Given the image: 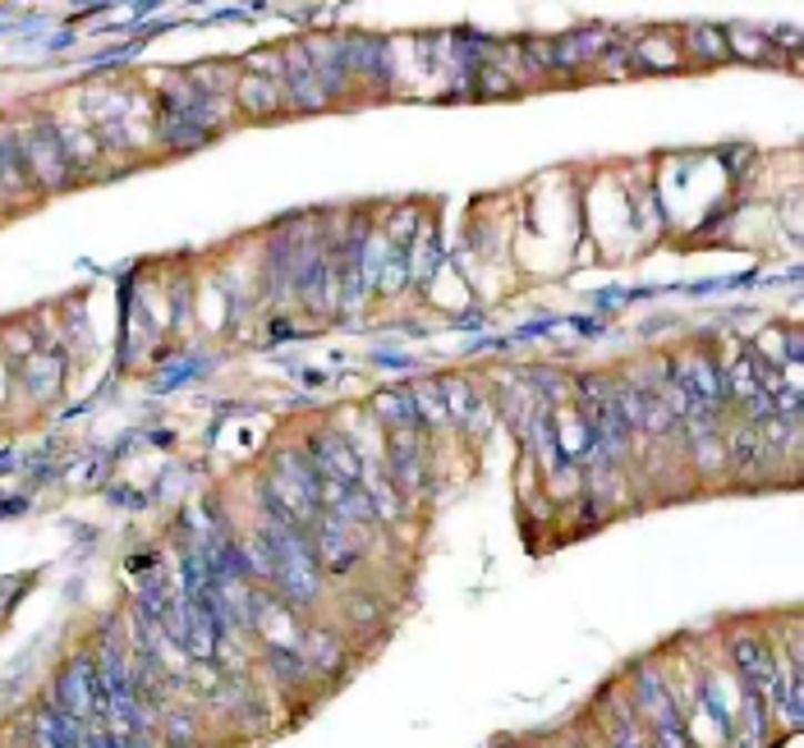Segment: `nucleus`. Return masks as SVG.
<instances>
[{
	"instance_id": "nucleus-10",
	"label": "nucleus",
	"mask_w": 804,
	"mask_h": 748,
	"mask_svg": "<svg viewBox=\"0 0 804 748\" xmlns=\"http://www.w3.org/2000/svg\"><path fill=\"white\" fill-rule=\"evenodd\" d=\"M410 395H414L419 423H446V418H451V414H446V395H442V386L419 382V386H410Z\"/></svg>"
},
{
	"instance_id": "nucleus-6",
	"label": "nucleus",
	"mask_w": 804,
	"mask_h": 748,
	"mask_svg": "<svg viewBox=\"0 0 804 748\" xmlns=\"http://www.w3.org/2000/svg\"><path fill=\"white\" fill-rule=\"evenodd\" d=\"M285 70H290V97L299 101V107H309V111L326 107V88L318 83V74H313V64H309L304 51H290V55H285Z\"/></svg>"
},
{
	"instance_id": "nucleus-13",
	"label": "nucleus",
	"mask_w": 804,
	"mask_h": 748,
	"mask_svg": "<svg viewBox=\"0 0 804 748\" xmlns=\"http://www.w3.org/2000/svg\"><path fill=\"white\" fill-rule=\"evenodd\" d=\"M313 653H318V661H322V666H331V661H336V648H331V643H326V634H313Z\"/></svg>"
},
{
	"instance_id": "nucleus-4",
	"label": "nucleus",
	"mask_w": 804,
	"mask_h": 748,
	"mask_svg": "<svg viewBox=\"0 0 804 748\" xmlns=\"http://www.w3.org/2000/svg\"><path fill=\"white\" fill-rule=\"evenodd\" d=\"M731 657H735V666H741V675L750 679L754 694H777L782 675H777V661H773V648H767V643H758V638H735V643H731Z\"/></svg>"
},
{
	"instance_id": "nucleus-2",
	"label": "nucleus",
	"mask_w": 804,
	"mask_h": 748,
	"mask_svg": "<svg viewBox=\"0 0 804 748\" xmlns=\"http://www.w3.org/2000/svg\"><path fill=\"white\" fill-rule=\"evenodd\" d=\"M309 542H313L318 565H331L336 574L354 569V565H359V556H363V542H359L354 524H345L341 515H322V524H318V533H313Z\"/></svg>"
},
{
	"instance_id": "nucleus-12",
	"label": "nucleus",
	"mask_w": 804,
	"mask_h": 748,
	"mask_svg": "<svg viewBox=\"0 0 804 748\" xmlns=\"http://www.w3.org/2000/svg\"><path fill=\"white\" fill-rule=\"evenodd\" d=\"M244 107L249 111H272L277 107L272 83H267V79H244Z\"/></svg>"
},
{
	"instance_id": "nucleus-11",
	"label": "nucleus",
	"mask_w": 804,
	"mask_h": 748,
	"mask_svg": "<svg viewBox=\"0 0 804 748\" xmlns=\"http://www.w3.org/2000/svg\"><path fill=\"white\" fill-rule=\"evenodd\" d=\"M442 395H446V414H451V418H464V423H479V414H483V404L474 400V391H469L464 382H442Z\"/></svg>"
},
{
	"instance_id": "nucleus-1",
	"label": "nucleus",
	"mask_w": 804,
	"mask_h": 748,
	"mask_svg": "<svg viewBox=\"0 0 804 748\" xmlns=\"http://www.w3.org/2000/svg\"><path fill=\"white\" fill-rule=\"evenodd\" d=\"M262 537H267V547H272V584H281V593L290 602H313L322 588V569H318L313 542L304 537V528L272 524Z\"/></svg>"
},
{
	"instance_id": "nucleus-9",
	"label": "nucleus",
	"mask_w": 804,
	"mask_h": 748,
	"mask_svg": "<svg viewBox=\"0 0 804 748\" xmlns=\"http://www.w3.org/2000/svg\"><path fill=\"white\" fill-rule=\"evenodd\" d=\"M304 55H309L313 74H318V83H322L326 92L345 83V51H341V47H331V42H318V47H313V51H304Z\"/></svg>"
},
{
	"instance_id": "nucleus-7",
	"label": "nucleus",
	"mask_w": 804,
	"mask_h": 748,
	"mask_svg": "<svg viewBox=\"0 0 804 748\" xmlns=\"http://www.w3.org/2000/svg\"><path fill=\"white\" fill-rule=\"evenodd\" d=\"M391 473H395V487H405V492H419L423 487V464H419V446H414V436H391Z\"/></svg>"
},
{
	"instance_id": "nucleus-3",
	"label": "nucleus",
	"mask_w": 804,
	"mask_h": 748,
	"mask_svg": "<svg viewBox=\"0 0 804 748\" xmlns=\"http://www.w3.org/2000/svg\"><path fill=\"white\" fill-rule=\"evenodd\" d=\"M23 152H28V170L38 175L42 184H64L70 180V152L60 148L56 139V129L51 124H38V129H28L23 133Z\"/></svg>"
},
{
	"instance_id": "nucleus-5",
	"label": "nucleus",
	"mask_w": 804,
	"mask_h": 748,
	"mask_svg": "<svg viewBox=\"0 0 804 748\" xmlns=\"http://www.w3.org/2000/svg\"><path fill=\"white\" fill-rule=\"evenodd\" d=\"M313 468H318V478H341V483L363 487V459L345 446L341 436H318L313 441Z\"/></svg>"
},
{
	"instance_id": "nucleus-8",
	"label": "nucleus",
	"mask_w": 804,
	"mask_h": 748,
	"mask_svg": "<svg viewBox=\"0 0 804 748\" xmlns=\"http://www.w3.org/2000/svg\"><path fill=\"white\" fill-rule=\"evenodd\" d=\"M373 410H378V414H382V418H386L395 432H400V427H405V432H414V427H419V410H414V395H410V386L382 391V395L373 400Z\"/></svg>"
}]
</instances>
